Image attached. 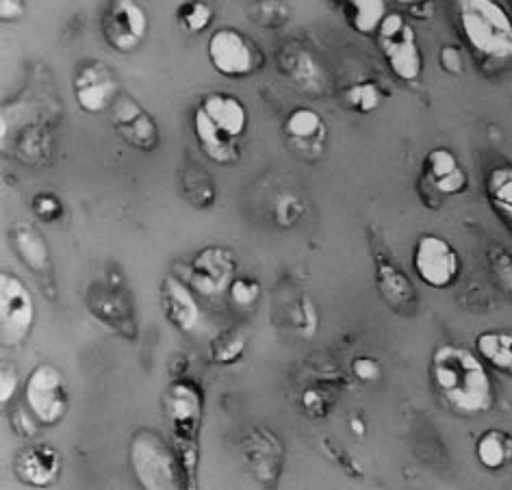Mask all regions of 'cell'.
<instances>
[{
  "label": "cell",
  "mask_w": 512,
  "mask_h": 490,
  "mask_svg": "<svg viewBox=\"0 0 512 490\" xmlns=\"http://www.w3.org/2000/svg\"><path fill=\"white\" fill-rule=\"evenodd\" d=\"M207 57L213 70L224 79H246L263 66L259 46L233 27L217 29L209 37Z\"/></svg>",
  "instance_id": "ba28073f"
},
{
  "label": "cell",
  "mask_w": 512,
  "mask_h": 490,
  "mask_svg": "<svg viewBox=\"0 0 512 490\" xmlns=\"http://www.w3.org/2000/svg\"><path fill=\"white\" fill-rule=\"evenodd\" d=\"M476 352L491 367L512 378V332L484 330L476 337Z\"/></svg>",
  "instance_id": "484cf974"
},
{
  "label": "cell",
  "mask_w": 512,
  "mask_h": 490,
  "mask_svg": "<svg viewBox=\"0 0 512 490\" xmlns=\"http://www.w3.org/2000/svg\"><path fill=\"white\" fill-rule=\"evenodd\" d=\"M348 428L352 434H356L358 438H363L367 434V423L361 415H354L350 421H348Z\"/></svg>",
  "instance_id": "ee69618b"
},
{
  "label": "cell",
  "mask_w": 512,
  "mask_h": 490,
  "mask_svg": "<svg viewBox=\"0 0 512 490\" xmlns=\"http://www.w3.org/2000/svg\"><path fill=\"white\" fill-rule=\"evenodd\" d=\"M352 373L358 382L371 384L382 378V365L371 356H358L352 360Z\"/></svg>",
  "instance_id": "74e56055"
},
{
  "label": "cell",
  "mask_w": 512,
  "mask_h": 490,
  "mask_svg": "<svg viewBox=\"0 0 512 490\" xmlns=\"http://www.w3.org/2000/svg\"><path fill=\"white\" fill-rule=\"evenodd\" d=\"M300 406L309 417H326L330 410V399L324 391H319V389H315V386H311V389L302 391Z\"/></svg>",
  "instance_id": "8d00e7d4"
},
{
  "label": "cell",
  "mask_w": 512,
  "mask_h": 490,
  "mask_svg": "<svg viewBox=\"0 0 512 490\" xmlns=\"http://www.w3.org/2000/svg\"><path fill=\"white\" fill-rule=\"evenodd\" d=\"M382 98H384L382 89L374 81L354 83L348 87V92H345V102H348V107L358 113L376 111L382 105Z\"/></svg>",
  "instance_id": "1f68e13d"
},
{
  "label": "cell",
  "mask_w": 512,
  "mask_h": 490,
  "mask_svg": "<svg viewBox=\"0 0 512 490\" xmlns=\"http://www.w3.org/2000/svg\"><path fill=\"white\" fill-rule=\"evenodd\" d=\"M393 3H398V5L406 7V9H411V7L419 5V3H424V0H393Z\"/></svg>",
  "instance_id": "f6af8a7d"
},
{
  "label": "cell",
  "mask_w": 512,
  "mask_h": 490,
  "mask_svg": "<svg viewBox=\"0 0 512 490\" xmlns=\"http://www.w3.org/2000/svg\"><path fill=\"white\" fill-rule=\"evenodd\" d=\"M246 345H248V339L241 330L237 328L222 330L220 334H215L209 345L211 363L217 367H230L239 363L243 354H246Z\"/></svg>",
  "instance_id": "f1b7e54d"
},
{
  "label": "cell",
  "mask_w": 512,
  "mask_h": 490,
  "mask_svg": "<svg viewBox=\"0 0 512 490\" xmlns=\"http://www.w3.org/2000/svg\"><path fill=\"white\" fill-rule=\"evenodd\" d=\"M161 304L165 319L178 332L191 334L200 326L202 311L196 300V291L189 287V282L176 276L165 278L161 282Z\"/></svg>",
  "instance_id": "d6986e66"
},
{
  "label": "cell",
  "mask_w": 512,
  "mask_h": 490,
  "mask_svg": "<svg viewBox=\"0 0 512 490\" xmlns=\"http://www.w3.org/2000/svg\"><path fill=\"white\" fill-rule=\"evenodd\" d=\"M87 306L92 317H96L111 332L131 341L137 337V319L131 298L118 285L96 282L87 293Z\"/></svg>",
  "instance_id": "4fadbf2b"
},
{
  "label": "cell",
  "mask_w": 512,
  "mask_h": 490,
  "mask_svg": "<svg viewBox=\"0 0 512 490\" xmlns=\"http://www.w3.org/2000/svg\"><path fill=\"white\" fill-rule=\"evenodd\" d=\"M291 324L296 328L304 339H313L319 328V313L309 295H302V298L293 304L291 308Z\"/></svg>",
  "instance_id": "836d02e7"
},
{
  "label": "cell",
  "mask_w": 512,
  "mask_h": 490,
  "mask_svg": "<svg viewBox=\"0 0 512 490\" xmlns=\"http://www.w3.org/2000/svg\"><path fill=\"white\" fill-rule=\"evenodd\" d=\"M510 5H512V0H510Z\"/></svg>",
  "instance_id": "bcb514c9"
},
{
  "label": "cell",
  "mask_w": 512,
  "mask_h": 490,
  "mask_svg": "<svg viewBox=\"0 0 512 490\" xmlns=\"http://www.w3.org/2000/svg\"><path fill=\"white\" fill-rule=\"evenodd\" d=\"M161 408L172 434V445L181 458L187 488L198 484L200 430L204 417V393L194 380L178 378L165 386Z\"/></svg>",
  "instance_id": "7a4b0ae2"
},
{
  "label": "cell",
  "mask_w": 512,
  "mask_h": 490,
  "mask_svg": "<svg viewBox=\"0 0 512 490\" xmlns=\"http://www.w3.org/2000/svg\"><path fill=\"white\" fill-rule=\"evenodd\" d=\"M128 462L135 480L146 490H181L187 488L185 471L172 441L157 430H137L128 443Z\"/></svg>",
  "instance_id": "277c9868"
},
{
  "label": "cell",
  "mask_w": 512,
  "mask_h": 490,
  "mask_svg": "<svg viewBox=\"0 0 512 490\" xmlns=\"http://www.w3.org/2000/svg\"><path fill=\"white\" fill-rule=\"evenodd\" d=\"M204 113L209 115V120L222 128L230 137L241 139L248 131V109L243 102L233 94H209L204 96L198 105Z\"/></svg>",
  "instance_id": "603a6c76"
},
{
  "label": "cell",
  "mask_w": 512,
  "mask_h": 490,
  "mask_svg": "<svg viewBox=\"0 0 512 490\" xmlns=\"http://www.w3.org/2000/svg\"><path fill=\"white\" fill-rule=\"evenodd\" d=\"M421 185H428L441 198H452L465 193L469 176L450 148H432L421 165Z\"/></svg>",
  "instance_id": "e0dca14e"
},
{
  "label": "cell",
  "mask_w": 512,
  "mask_h": 490,
  "mask_svg": "<svg viewBox=\"0 0 512 490\" xmlns=\"http://www.w3.org/2000/svg\"><path fill=\"white\" fill-rule=\"evenodd\" d=\"M24 406H27L40 425L53 428L61 423L70 408L68 380L53 363H40L24 384Z\"/></svg>",
  "instance_id": "8992f818"
},
{
  "label": "cell",
  "mask_w": 512,
  "mask_h": 490,
  "mask_svg": "<svg viewBox=\"0 0 512 490\" xmlns=\"http://www.w3.org/2000/svg\"><path fill=\"white\" fill-rule=\"evenodd\" d=\"M14 471L22 484L31 488L53 486L61 475L59 451L48 443L27 445L18 451L14 460Z\"/></svg>",
  "instance_id": "ffe728a7"
},
{
  "label": "cell",
  "mask_w": 512,
  "mask_h": 490,
  "mask_svg": "<svg viewBox=\"0 0 512 490\" xmlns=\"http://www.w3.org/2000/svg\"><path fill=\"white\" fill-rule=\"evenodd\" d=\"M241 456L256 482L263 486L278 482L285 464V447L272 430L252 428L241 441Z\"/></svg>",
  "instance_id": "9a60e30c"
},
{
  "label": "cell",
  "mask_w": 512,
  "mask_h": 490,
  "mask_svg": "<svg viewBox=\"0 0 512 490\" xmlns=\"http://www.w3.org/2000/svg\"><path fill=\"white\" fill-rule=\"evenodd\" d=\"M215 18L213 7L207 0H185L176 9V22L185 33L198 35L207 31Z\"/></svg>",
  "instance_id": "f546056e"
},
{
  "label": "cell",
  "mask_w": 512,
  "mask_h": 490,
  "mask_svg": "<svg viewBox=\"0 0 512 490\" xmlns=\"http://www.w3.org/2000/svg\"><path fill=\"white\" fill-rule=\"evenodd\" d=\"M9 237L16 254L20 256V261L27 265L37 278L48 280L50 285H55L53 261H50V250L42 232L31 224H18L9 232Z\"/></svg>",
  "instance_id": "44dd1931"
},
{
  "label": "cell",
  "mask_w": 512,
  "mask_h": 490,
  "mask_svg": "<svg viewBox=\"0 0 512 490\" xmlns=\"http://www.w3.org/2000/svg\"><path fill=\"white\" fill-rule=\"evenodd\" d=\"M237 278V256L224 245H207L189 263L187 282L198 295L213 298L228 291Z\"/></svg>",
  "instance_id": "8fae6325"
},
{
  "label": "cell",
  "mask_w": 512,
  "mask_h": 490,
  "mask_svg": "<svg viewBox=\"0 0 512 490\" xmlns=\"http://www.w3.org/2000/svg\"><path fill=\"white\" fill-rule=\"evenodd\" d=\"M476 460L489 471H502L512 464V434L499 428L484 430L476 441Z\"/></svg>",
  "instance_id": "83f0119b"
},
{
  "label": "cell",
  "mask_w": 512,
  "mask_h": 490,
  "mask_svg": "<svg viewBox=\"0 0 512 490\" xmlns=\"http://www.w3.org/2000/svg\"><path fill=\"white\" fill-rule=\"evenodd\" d=\"M278 66L291 85L309 96H322L326 89V74L311 50L300 44H285L278 53Z\"/></svg>",
  "instance_id": "ac0fdd59"
},
{
  "label": "cell",
  "mask_w": 512,
  "mask_h": 490,
  "mask_svg": "<svg viewBox=\"0 0 512 490\" xmlns=\"http://www.w3.org/2000/svg\"><path fill=\"white\" fill-rule=\"evenodd\" d=\"M111 126L124 144L139 152H152L159 146V126L155 118L133 96L120 94L111 109Z\"/></svg>",
  "instance_id": "5bb4252c"
},
{
  "label": "cell",
  "mask_w": 512,
  "mask_h": 490,
  "mask_svg": "<svg viewBox=\"0 0 512 490\" xmlns=\"http://www.w3.org/2000/svg\"><path fill=\"white\" fill-rule=\"evenodd\" d=\"M430 380L441 402L458 417L486 415L495 406V384L486 363L465 345H437L430 360Z\"/></svg>",
  "instance_id": "6da1fadb"
},
{
  "label": "cell",
  "mask_w": 512,
  "mask_h": 490,
  "mask_svg": "<svg viewBox=\"0 0 512 490\" xmlns=\"http://www.w3.org/2000/svg\"><path fill=\"white\" fill-rule=\"evenodd\" d=\"M343 18L348 27L363 35H378L384 18L389 16L387 0H343Z\"/></svg>",
  "instance_id": "d4e9b609"
},
{
  "label": "cell",
  "mask_w": 512,
  "mask_h": 490,
  "mask_svg": "<svg viewBox=\"0 0 512 490\" xmlns=\"http://www.w3.org/2000/svg\"><path fill=\"white\" fill-rule=\"evenodd\" d=\"M24 14V0H0V16L5 22L20 20Z\"/></svg>",
  "instance_id": "b9f144b4"
},
{
  "label": "cell",
  "mask_w": 512,
  "mask_h": 490,
  "mask_svg": "<svg viewBox=\"0 0 512 490\" xmlns=\"http://www.w3.org/2000/svg\"><path fill=\"white\" fill-rule=\"evenodd\" d=\"M413 269L430 289H450L463 272V261L454 245L439 235H421L413 248Z\"/></svg>",
  "instance_id": "9c48e42d"
},
{
  "label": "cell",
  "mask_w": 512,
  "mask_h": 490,
  "mask_svg": "<svg viewBox=\"0 0 512 490\" xmlns=\"http://www.w3.org/2000/svg\"><path fill=\"white\" fill-rule=\"evenodd\" d=\"M285 137L291 141V144L306 148H315L322 146L326 139V122L322 118V113H317L311 107H298L293 109L287 118H285Z\"/></svg>",
  "instance_id": "cb8c5ba5"
},
{
  "label": "cell",
  "mask_w": 512,
  "mask_h": 490,
  "mask_svg": "<svg viewBox=\"0 0 512 490\" xmlns=\"http://www.w3.org/2000/svg\"><path fill=\"white\" fill-rule=\"evenodd\" d=\"M37 425H40V421L33 417V412L29 408H18L14 412V417H11V428H14L18 436H35Z\"/></svg>",
  "instance_id": "60d3db41"
},
{
  "label": "cell",
  "mask_w": 512,
  "mask_h": 490,
  "mask_svg": "<svg viewBox=\"0 0 512 490\" xmlns=\"http://www.w3.org/2000/svg\"><path fill=\"white\" fill-rule=\"evenodd\" d=\"M486 263H489L497 287L512 300V252L506 250L504 245L493 243L486 250Z\"/></svg>",
  "instance_id": "4dcf8cb0"
},
{
  "label": "cell",
  "mask_w": 512,
  "mask_h": 490,
  "mask_svg": "<svg viewBox=\"0 0 512 490\" xmlns=\"http://www.w3.org/2000/svg\"><path fill=\"white\" fill-rule=\"evenodd\" d=\"M261 280L254 276H237L228 287V298L230 304L235 308H241V311H248V308H254L256 302L261 300Z\"/></svg>",
  "instance_id": "d6a6232c"
},
{
  "label": "cell",
  "mask_w": 512,
  "mask_h": 490,
  "mask_svg": "<svg viewBox=\"0 0 512 490\" xmlns=\"http://www.w3.org/2000/svg\"><path fill=\"white\" fill-rule=\"evenodd\" d=\"M148 29V11L139 5V0H109L102 14V35L115 53H137L146 42Z\"/></svg>",
  "instance_id": "30bf717a"
},
{
  "label": "cell",
  "mask_w": 512,
  "mask_h": 490,
  "mask_svg": "<svg viewBox=\"0 0 512 490\" xmlns=\"http://www.w3.org/2000/svg\"><path fill=\"white\" fill-rule=\"evenodd\" d=\"M35 326V300L31 289L11 272L0 274V343L18 350Z\"/></svg>",
  "instance_id": "52a82bcc"
},
{
  "label": "cell",
  "mask_w": 512,
  "mask_h": 490,
  "mask_svg": "<svg viewBox=\"0 0 512 490\" xmlns=\"http://www.w3.org/2000/svg\"><path fill=\"white\" fill-rule=\"evenodd\" d=\"M191 128H194L198 146L207 154V159H211L217 165H233L239 161V139L230 137L220 126L213 124L209 120V115L200 107L194 111Z\"/></svg>",
  "instance_id": "7402d4cb"
},
{
  "label": "cell",
  "mask_w": 512,
  "mask_h": 490,
  "mask_svg": "<svg viewBox=\"0 0 512 490\" xmlns=\"http://www.w3.org/2000/svg\"><path fill=\"white\" fill-rule=\"evenodd\" d=\"M20 389V376L16 367L11 363H3V367H0V402H3V406H7L11 399L16 397Z\"/></svg>",
  "instance_id": "f35d334b"
},
{
  "label": "cell",
  "mask_w": 512,
  "mask_h": 490,
  "mask_svg": "<svg viewBox=\"0 0 512 490\" xmlns=\"http://www.w3.org/2000/svg\"><path fill=\"white\" fill-rule=\"evenodd\" d=\"M378 46L391 74L402 83H417L424 74V53L417 33L402 14H389L378 31Z\"/></svg>",
  "instance_id": "5b68a950"
},
{
  "label": "cell",
  "mask_w": 512,
  "mask_h": 490,
  "mask_svg": "<svg viewBox=\"0 0 512 490\" xmlns=\"http://www.w3.org/2000/svg\"><path fill=\"white\" fill-rule=\"evenodd\" d=\"M304 215V204L293 193H283L274 204V222L280 228H293Z\"/></svg>",
  "instance_id": "e575fe53"
},
{
  "label": "cell",
  "mask_w": 512,
  "mask_h": 490,
  "mask_svg": "<svg viewBox=\"0 0 512 490\" xmlns=\"http://www.w3.org/2000/svg\"><path fill=\"white\" fill-rule=\"evenodd\" d=\"M486 200L491 211L512 232V165H497L486 174Z\"/></svg>",
  "instance_id": "4316f807"
},
{
  "label": "cell",
  "mask_w": 512,
  "mask_h": 490,
  "mask_svg": "<svg viewBox=\"0 0 512 490\" xmlns=\"http://www.w3.org/2000/svg\"><path fill=\"white\" fill-rule=\"evenodd\" d=\"M439 63L447 74H454V76L463 74V68H465L463 53H460L458 46H452V44H447L439 50Z\"/></svg>",
  "instance_id": "ab89813d"
},
{
  "label": "cell",
  "mask_w": 512,
  "mask_h": 490,
  "mask_svg": "<svg viewBox=\"0 0 512 490\" xmlns=\"http://www.w3.org/2000/svg\"><path fill=\"white\" fill-rule=\"evenodd\" d=\"M376 287L382 302L387 304L395 315L413 317L419 308L417 289L411 278L402 272L400 265H395L391 256L376 254Z\"/></svg>",
  "instance_id": "2e32d148"
},
{
  "label": "cell",
  "mask_w": 512,
  "mask_h": 490,
  "mask_svg": "<svg viewBox=\"0 0 512 490\" xmlns=\"http://www.w3.org/2000/svg\"><path fill=\"white\" fill-rule=\"evenodd\" d=\"M408 14L419 18V20H428V18L434 14V7H432L430 0H424V3H419V5L408 9Z\"/></svg>",
  "instance_id": "7bdbcfd3"
},
{
  "label": "cell",
  "mask_w": 512,
  "mask_h": 490,
  "mask_svg": "<svg viewBox=\"0 0 512 490\" xmlns=\"http://www.w3.org/2000/svg\"><path fill=\"white\" fill-rule=\"evenodd\" d=\"M72 94L76 105L87 115H100L113 109L120 98V81L102 61H89L74 76Z\"/></svg>",
  "instance_id": "7c38bea8"
},
{
  "label": "cell",
  "mask_w": 512,
  "mask_h": 490,
  "mask_svg": "<svg viewBox=\"0 0 512 490\" xmlns=\"http://www.w3.org/2000/svg\"><path fill=\"white\" fill-rule=\"evenodd\" d=\"M31 209L42 224H55V222H59L61 215H63V202L55 196V193L42 191L33 198Z\"/></svg>",
  "instance_id": "d590c367"
},
{
  "label": "cell",
  "mask_w": 512,
  "mask_h": 490,
  "mask_svg": "<svg viewBox=\"0 0 512 490\" xmlns=\"http://www.w3.org/2000/svg\"><path fill=\"white\" fill-rule=\"evenodd\" d=\"M456 11L473 53L489 61L512 59V18L497 0H456Z\"/></svg>",
  "instance_id": "3957f363"
}]
</instances>
